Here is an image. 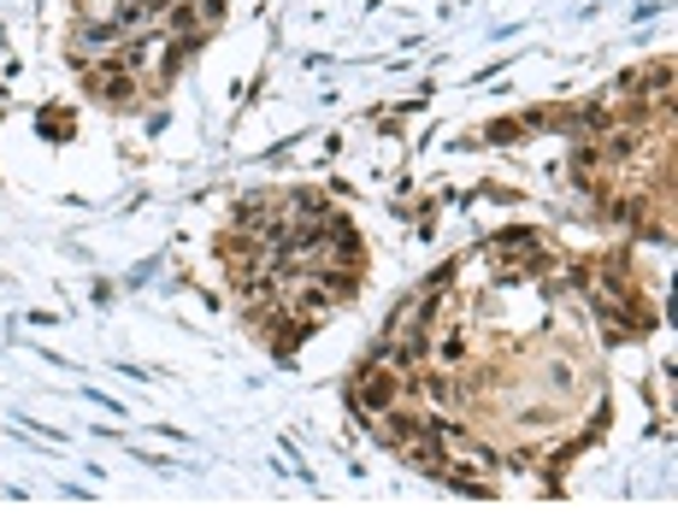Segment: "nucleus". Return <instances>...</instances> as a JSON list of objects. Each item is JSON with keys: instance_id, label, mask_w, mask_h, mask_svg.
I'll use <instances>...</instances> for the list:
<instances>
[{"instance_id": "nucleus-1", "label": "nucleus", "mask_w": 678, "mask_h": 530, "mask_svg": "<svg viewBox=\"0 0 678 530\" xmlns=\"http://www.w3.org/2000/svg\"><path fill=\"white\" fill-rule=\"evenodd\" d=\"M396 383H401L396 366H383L378 353H372V360L360 366V378H355V407L360 412H383V407L396 401Z\"/></svg>"}, {"instance_id": "nucleus-2", "label": "nucleus", "mask_w": 678, "mask_h": 530, "mask_svg": "<svg viewBox=\"0 0 678 530\" xmlns=\"http://www.w3.org/2000/svg\"><path fill=\"white\" fill-rule=\"evenodd\" d=\"M460 348H467V342H460L455 330H442V337H437V353H442V360H460Z\"/></svg>"}]
</instances>
